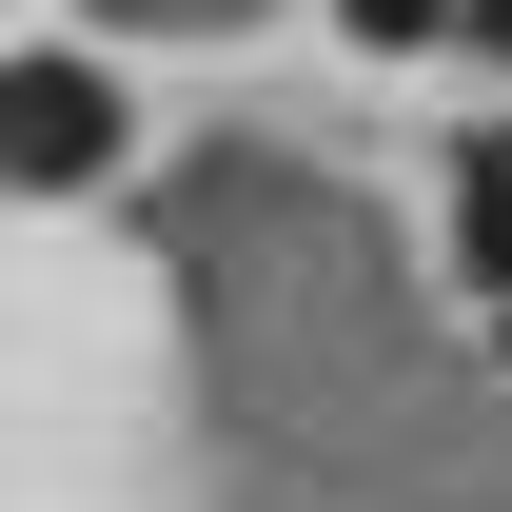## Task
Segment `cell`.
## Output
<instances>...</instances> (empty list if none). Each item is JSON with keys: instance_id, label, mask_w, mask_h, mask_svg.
<instances>
[{"instance_id": "1", "label": "cell", "mask_w": 512, "mask_h": 512, "mask_svg": "<svg viewBox=\"0 0 512 512\" xmlns=\"http://www.w3.org/2000/svg\"><path fill=\"white\" fill-rule=\"evenodd\" d=\"M0 178H20V197L119 178V79H99V60H0Z\"/></svg>"}, {"instance_id": "2", "label": "cell", "mask_w": 512, "mask_h": 512, "mask_svg": "<svg viewBox=\"0 0 512 512\" xmlns=\"http://www.w3.org/2000/svg\"><path fill=\"white\" fill-rule=\"evenodd\" d=\"M453 256L512 296V138H473V158H453Z\"/></svg>"}, {"instance_id": "3", "label": "cell", "mask_w": 512, "mask_h": 512, "mask_svg": "<svg viewBox=\"0 0 512 512\" xmlns=\"http://www.w3.org/2000/svg\"><path fill=\"white\" fill-rule=\"evenodd\" d=\"M335 20H355V40H434L453 0H335Z\"/></svg>"}, {"instance_id": "4", "label": "cell", "mask_w": 512, "mask_h": 512, "mask_svg": "<svg viewBox=\"0 0 512 512\" xmlns=\"http://www.w3.org/2000/svg\"><path fill=\"white\" fill-rule=\"evenodd\" d=\"M453 20H473V60H512V0H453Z\"/></svg>"}, {"instance_id": "5", "label": "cell", "mask_w": 512, "mask_h": 512, "mask_svg": "<svg viewBox=\"0 0 512 512\" xmlns=\"http://www.w3.org/2000/svg\"><path fill=\"white\" fill-rule=\"evenodd\" d=\"M493 316H512V296H493Z\"/></svg>"}]
</instances>
